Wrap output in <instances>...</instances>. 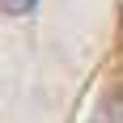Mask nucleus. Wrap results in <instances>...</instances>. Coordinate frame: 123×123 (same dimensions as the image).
<instances>
[{
    "label": "nucleus",
    "mask_w": 123,
    "mask_h": 123,
    "mask_svg": "<svg viewBox=\"0 0 123 123\" xmlns=\"http://www.w3.org/2000/svg\"><path fill=\"white\" fill-rule=\"evenodd\" d=\"M93 123H123V93H115V98L102 102L98 115H93Z\"/></svg>",
    "instance_id": "obj_1"
},
{
    "label": "nucleus",
    "mask_w": 123,
    "mask_h": 123,
    "mask_svg": "<svg viewBox=\"0 0 123 123\" xmlns=\"http://www.w3.org/2000/svg\"><path fill=\"white\" fill-rule=\"evenodd\" d=\"M34 4H38V0H0V9L9 13V17H21V13H30Z\"/></svg>",
    "instance_id": "obj_2"
}]
</instances>
